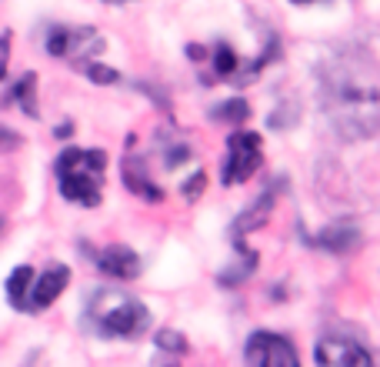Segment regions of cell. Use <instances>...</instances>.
I'll return each instance as SVG.
<instances>
[{"mask_svg": "<svg viewBox=\"0 0 380 367\" xmlns=\"http://www.w3.org/2000/svg\"><path fill=\"white\" fill-rule=\"evenodd\" d=\"M317 364L324 367H370L374 357L357 344V341H340V337H324L314 351Z\"/></svg>", "mask_w": 380, "mask_h": 367, "instance_id": "7", "label": "cell"}, {"mask_svg": "<svg viewBox=\"0 0 380 367\" xmlns=\"http://www.w3.org/2000/svg\"><path fill=\"white\" fill-rule=\"evenodd\" d=\"M184 161H190V147H170V154H167V167H180Z\"/></svg>", "mask_w": 380, "mask_h": 367, "instance_id": "21", "label": "cell"}, {"mask_svg": "<svg viewBox=\"0 0 380 367\" xmlns=\"http://www.w3.org/2000/svg\"><path fill=\"white\" fill-rule=\"evenodd\" d=\"M0 227H4V220H0Z\"/></svg>", "mask_w": 380, "mask_h": 367, "instance_id": "26", "label": "cell"}, {"mask_svg": "<svg viewBox=\"0 0 380 367\" xmlns=\"http://www.w3.org/2000/svg\"><path fill=\"white\" fill-rule=\"evenodd\" d=\"M214 117L217 120H227V124H244V120L250 117V107H247V100H227V104H220L217 110H214Z\"/></svg>", "mask_w": 380, "mask_h": 367, "instance_id": "15", "label": "cell"}, {"mask_svg": "<svg viewBox=\"0 0 380 367\" xmlns=\"http://www.w3.org/2000/svg\"><path fill=\"white\" fill-rule=\"evenodd\" d=\"M67 281H70V270L67 267H50L47 274H40V277H33L31 284V297H27V311H44V307H50V304L64 294Z\"/></svg>", "mask_w": 380, "mask_h": 367, "instance_id": "8", "label": "cell"}, {"mask_svg": "<svg viewBox=\"0 0 380 367\" xmlns=\"http://www.w3.org/2000/svg\"><path fill=\"white\" fill-rule=\"evenodd\" d=\"M157 347H163V351H174V354H187L184 334H177V331H170V327L157 331Z\"/></svg>", "mask_w": 380, "mask_h": 367, "instance_id": "17", "label": "cell"}, {"mask_svg": "<svg viewBox=\"0 0 380 367\" xmlns=\"http://www.w3.org/2000/svg\"><path fill=\"white\" fill-rule=\"evenodd\" d=\"M33 87H37V74H31V70H27V74L17 80V87L11 90V97H7V100H17L27 117H37V104H33Z\"/></svg>", "mask_w": 380, "mask_h": 367, "instance_id": "14", "label": "cell"}, {"mask_svg": "<svg viewBox=\"0 0 380 367\" xmlns=\"http://www.w3.org/2000/svg\"><path fill=\"white\" fill-rule=\"evenodd\" d=\"M11 147H21V137H17V134H11V130L0 127V151H11Z\"/></svg>", "mask_w": 380, "mask_h": 367, "instance_id": "22", "label": "cell"}, {"mask_svg": "<svg viewBox=\"0 0 380 367\" xmlns=\"http://www.w3.org/2000/svg\"><path fill=\"white\" fill-rule=\"evenodd\" d=\"M261 167V134L254 130H237L227 141V161H224V184H240Z\"/></svg>", "mask_w": 380, "mask_h": 367, "instance_id": "4", "label": "cell"}, {"mask_svg": "<svg viewBox=\"0 0 380 367\" xmlns=\"http://www.w3.org/2000/svg\"><path fill=\"white\" fill-rule=\"evenodd\" d=\"M54 134H57V137H70V134H74V127H70V124H60Z\"/></svg>", "mask_w": 380, "mask_h": 367, "instance_id": "24", "label": "cell"}, {"mask_svg": "<svg viewBox=\"0 0 380 367\" xmlns=\"http://www.w3.org/2000/svg\"><path fill=\"white\" fill-rule=\"evenodd\" d=\"M320 107L344 141L380 134V64L364 47H340L320 70Z\"/></svg>", "mask_w": 380, "mask_h": 367, "instance_id": "1", "label": "cell"}, {"mask_svg": "<svg viewBox=\"0 0 380 367\" xmlns=\"http://www.w3.org/2000/svg\"><path fill=\"white\" fill-rule=\"evenodd\" d=\"M33 284V267L31 264H21L13 267V274L7 277V301L17 307V311H27V291Z\"/></svg>", "mask_w": 380, "mask_h": 367, "instance_id": "12", "label": "cell"}, {"mask_svg": "<svg viewBox=\"0 0 380 367\" xmlns=\"http://www.w3.org/2000/svg\"><path fill=\"white\" fill-rule=\"evenodd\" d=\"M360 240V234L354 230V227L347 224H337V227H327V230H320V238H317V244L327 250H334V254H347L354 244Z\"/></svg>", "mask_w": 380, "mask_h": 367, "instance_id": "13", "label": "cell"}, {"mask_svg": "<svg viewBox=\"0 0 380 367\" xmlns=\"http://www.w3.org/2000/svg\"><path fill=\"white\" fill-rule=\"evenodd\" d=\"M107 167V154L104 151H77L67 147L57 157V177H60V194L67 201H77L84 207L100 204V177Z\"/></svg>", "mask_w": 380, "mask_h": 367, "instance_id": "3", "label": "cell"}, {"mask_svg": "<svg viewBox=\"0 0 380 367\" xmlns=\"http://www.w3.org/2000/svg\"><path fill=\"white\" fill-rule=\"evenodd\" d=\"M87 314L90 324L104 337H141L151 324V311L137 297L117 291V287H104L94 294Z\"/></svg>", "mask_w": 380, "mask_h": 367, "instance_id": "2", "label": "cell"}, {"mask_svg": "<svg viewBox=\"0 0 380 367\" xmlns=\"http://www.w3.org/2000/svg\"><path fill=\"white\" fill-rule=\"evenodd\" d=\"M124 184H127V191H134L141 201H151V204H161L163 201V191L161 187H153L151 177H147V171H141L134 157L124 164Z\"/></svg>", "mask_w": 380, "mask_h": 367, "instance_id": "11", "label": "cell"}, {"mask_svg": "<svg viewBox=\"0 0 380 367\" xmlns=\"http://www.w3.org/2000/svg\"><path fill=\"white\" fill-rule=\"evenodd\" d=\"M244 357H247V364H257V367H297L300 364V357L291 347V341H283L281 334H271V331L250 334Z\"/></svg>", "mask_w": 380, "mask_h": 367, "instance_id": "5", "label": "cell"}, {"mask_svg": "<svg viewBox=\"0 0 380 367\" xmlns=\"http://www.w3.org/2000/svg\"><path fill=\"white\" fill-rule=\"evenodd\" d=\"M7 54H11V31H4L0 37V80L7 77Z\"/></svg>", "mask_w": 380, "mask_h": 367, "instance_id": "20", "label": "cell"}, {"mask_svg": "<svg viewBox=\"0 0 380 367\" xmlns=\"http://www.w3.org/2000/svg\"><path fill=\"white\" fill-rule=\"evenodd\" d=\"M84 70H87V77L94 84H117L120 80L117 70H114V67H104V64H84Z\"/></svg>", "mask_w": 380, "mask_h": 367, "instance_id": "18", "label": "cell"}, {"mask_svg": "<svg viewBox=\"0 0 380 367\" xmlns=\"http://www.w3.org/2000/svg\"><path fill=\"white\" fill-rule=\"evenodd\" d=\"M291 4H314V0H291Z\"/></svg>", "mask_w": 380, "mask_h": 367, "instance_id": "25", "label": "cell"}, {"mask_svg": "<svg viewBox=\"0 0 380 367\" xmlns=\"http://www.w3.org/2000/svg\"><path fill=\"white\" fill-rule=\"evenodd\" d=\"M80 50H104V41L90 27H57L47 37V54L50 57H74Z\"/></svg>", "mask_w": 380, "mask_h": 367, "instance_id": "6", "label": "cell"}, {"mask_svg": "<svg viewBox=\"0 0 380 367\" xmlns=\"http://www.w3.org/2000/svg\"><path fill=\"white\" fill-rule=\"evenodd\" d=\"M234 70H237V54H234V47L217 43V50H214V74L227 80V77H234Z\"/></svg>", "mask_w": 380, "mask_h": 367, "instance_id": "16", "label": "cell"}, {"mask_svg": "<svg viewBox=\"0 0 380 367\" xmlns=\"http://www.w3.org/2000/svg\"><path fill=\"white\" fill-rule=\"evenodd\" d=\"M187 57H190V60H204V47L190 43V47H187Z\"/></svg>", "mask_w": 380, "mask_h": 367, "instance_id": "23", "label": "cell"}, {"mask_svg": "<svg viewBox=\"0 0 380 367\" xmlns=\"http://www.w3.org/2000/svg\"><path fill=\"white\" fill-rule=\"evenodd\" d=\"M97 267L107 274V277H117V281H134L141 274V257L134 254L131 248L124 244H110L97 254Z\"/></svg>", "mask_w": 380, "mask_h": 367, "instance_id": "9", "label": "cell"}, {"mask_svg": "<svg viewBox=\"0 0 380 367\" xmlns=\"http://www.w3.org/2000/svg\"><path fill=\"white\" fill-rule=\"evenodd\" d=\"M271 211H273V191H267L257 204H250V211H244V214L234 220V227H230L234 240H244V234H250V230H261V227L267 224Z\"/></svg>", "mask_w": 380, "mask_h": 367, "instance_id": "10", "label": "cell"}, {"mask_svg": "<svg viewBox=\"0 0 380 367\" xmlns=\"http://www.w3.org/2000/svg\"><path fill=\"white\" fill-rule=\"evenodd\" d=\"M204 184H207V177H204V171H197L190 181L184 184V197L187 201H197V197L204 194Z\"/></svg>", "mask_w": 380, "mask_h": 367, "instance_id": "19", "label": "cell"}]
</instances>
